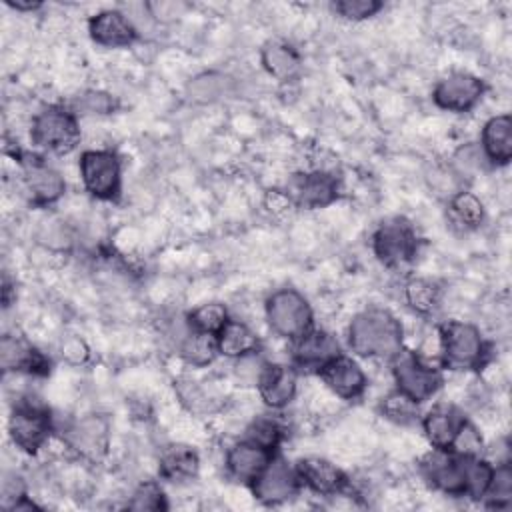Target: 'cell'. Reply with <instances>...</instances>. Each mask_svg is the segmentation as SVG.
I'll return each mask as SVG.
<instances>
[{
  "mask_svg": "<svg viewBox=\"0 0 512 512\" xmlns=\"http://www.w3.org/2000/svg\"><path fill=\"white\" fill-rule=\"evenodd\" d=\"M446 208H448V218L458 228H462L466 232L478 230L486 220V208H484L482 200L466 188H462L454 196H450L446 200Z\"/></svg>",
  "mask_w": 512,
  "mask_h": 512,
  "instance_id": "cell-30",
  "label": "cell"
},
{
  "mask_svg": "<svg viewBox=\"0 0 512 512\" xmlns=\"http://www.w3.org/2000/svg\"><path fill=\"white\" fill-rule=\"evenodd\" d=\"M342 352L338 338L316 324L302 336L290 340V364L298 372H318Z\"/></svg>",
  "mask_w": 512,
  "mask_h": 512,
  "instance_id": "cell-15",
  "label": "cell"
},
{
  "mask_svg": "<svg viewBox=\"0 0 512 512\" xmlns=\"http://www.w3.org/2000/svg\"><path fill=\"white\" fill-rule=\"evenodd\" d=\"M286 436V426L282 424L280 418L274 414H260L250 424L244 428V436L250 442H256L272 452H278L282 440Z\"/></svg>",
  "mask_w": 512,
  "mask_h": 512,
  "instance_id": "cell-32",
  "label": "cell"
},
{
  "mask_svg": "<svg viewBox=\"0 0 512 512\" xmlns=\"http://www.w3.org/2000/svg\"><path fill=\"white\" fill-rule=\"evenodd\" d=\"M486 508L504 510L512 504V468L510 460L494 462V474L488 484L484 498L480 500Z\"/></svg>",
  "mask_w": 512,
  "mask_h": 512,
  "instance_id": "cell-35",
  "label": "cell"
},
{
  "mask_svg": "<svg viewBox=\"0 0 512 512\" xmlns=\"http://www.w3.org/2000/svg\"><path fill=\"white\" fill-rule=\"evenodd\" d=\"M332 12L350 22H362L382 12L384 2L380 0H336L330 4Z\"/></svg>",
  "mask_w": 512,
  "mask_h": 512,
  "instance_id": "cell-39",
  "label": "cell"
},
{
  "mask_svg": "<svg viewBox=\"0 0 512 512\" xmlns=\"http://www.w3.org/2000/svg\"><path fill=\"white\" fill-rule=\"evenodd\" d=\"M176 394L180 402L194 414H206L216 410L218 398L214 396L212 390H208L202 382L192 380V378H182L174 384Z\"/></svg>",
  "mask_w": 512,
  "mask_h": 512,
  "instance_id": "cell-36",
  "label": "cell"
},
{
  "mask_svg": "<svg viewBox=\"0 0 512 512\" xmlns=\"http://www.w3.org/2000/svg\"><path fill=\"white\" fill-rule=\"evenodd\" d=\"M448 166L458 174V178L466 184V180H472L474 176L486 172L492 168L480 148L478 142H466L454 150V154L448 160Z\"/></svg>",
  "mask_w": 512,
  "mask_h": 512,
  "instance_id": "cell-33",
  "label": "cell"
},
{
  "mask_svg": "<svg viewBox=\"0 0 512 512\" xmlns=\"http://www.w3.org/2000/svg\"><path fill=\"white\" fill-rule=\"evenodd\" d=\"M24 496H28L26 480L16 470H6L2 476V506L10 510Z\"/></svg>",
  "mask_w": 512,
  "mask_h": 512,
  "instance_id": "cell-45",
  "label": "cell"
},
{
  "mask_svg": "<svg viewBox=\"0 0 512 512\" xmlns=\"http://www.w3.org/2000/svg\"><path fill=\"white\" fill-rule=\"evenodd\" d=\"M294 466L302 482V488L310 490L316 496H324V498L344 496L352 488L350 476L332 460H326L320 456H306V458H300Z\"/></svg>",
  "mask_w": 512,
  "mask_h": 512,
  "instance_id": "cell-16",
  "label": "cell"
},
{
  "mask_svg": "<svg viewBox=\"0 0 512 512\" xmlns=\"http://www.w3.org/2000/svg\"><path fill=\"white\" fill-rule=\"evenodd\" d=\"M70 108L78 116H110L118 110V100L106 90H84L74 98Z\"/></svg>",
  "mask_w": 512,
  "mask_h": 512,
  "instance_id": "cell-37",
  "label": "cell"
},
{
  "mask_svg": "<svg viewBox=\"0 0 512 512\" xmlns=\"http://www.w3.org/2000/svg\"><path fill=\"white\" fill-rule=\"evenodd\" d=\"M22 170V188L30 204L48 208L56 204L66 192L64 176L50 166L42 156L24 154L16 158Z\"/></svg>",
  "mask_w": 512,
  "mask_h": 512,
  "instance_id": "cell-12",
  "label": "cell"
},
{
  "mask_svg": "<svg viewBox=\"0 0 512 512\" xmlns=\"http://www.w3.org/2000/svg\"><path fill=\"white\" fill-rule=\"evenodd\" d=\"M6 6L16 12H34L42 8V2L38 0H6Z\"/></svg>",
  "mask_w": 512,
  "mask_h": 512,
  "instance_id": "cell-46",
  "label": "cell"
},
{
  "mask_svg": "<svg viewBox=\"0 0 512 512\" xmlns=\"http://www.w3.org/2000/svg\"><path fill=\"white\" fill-rule=\"evenodd\" d=\"M378 410H380L382 418H386L398 426H410V424L420 422V404L414 402L412 398H408L406 394L398 392L396 388L380 400Z\"/></svg>",
  "mask_w": 512,
  "mask_h": 512,
  "instance_id": "cell-34",
  "label": "cell"
},
{
  "mask_svg": "<svg viewBox=\"0 0 512 512\" xmlns=\"http://www.w3.org/2000/svg\"><path fill=\"white\" fill-rule=\"evenodd\" d=\"M254 498L264 506H280L302 490L296 466L290 464L284 456L274 454L268 466L258 474V478L248 486Z\"/></svg>",
  "mask_w": 512,
  "mask_h": 512,
  "instance_id": "cell-13",
  "label": "cell"
},
{
  "mask_svg": "<svg viewBox=\"0 0 512 512\" xmlns=\"http://www.w3.org/2000/svg\"><path fill=\"white\" fill-rule=\"evenodd\" d=\"M468 418L454 404H436L420 414V428L434 450H450Z\"/></svg>",
  "mask_w": 512,
  "mask_h": 512,
  "instance_id": "cell-22",
  "label": "cell"
},
{
  "mask_svg": "<svg viewBox=\"0 0 512 512\" xmlns=\"http://www.w3.org/2000/svg\"><path fill=\"white\" fill-rule=\"evenodd\" d=\"M232 90H234L232 78L216 70L200 72L186 82V96L194 104H214L230 96Z\"/></svg>",
  "mask_w": 512,
  "mask_h": 512,
  "instance_id": "cell-28",
  "label": "cell"
},
{
  "mask_svg": "<svg viewBox=\"0 0 512 512\" xmlns=\"http://www.w3.org/2000/svg\"><path fill=\"white\" fill-rule=\"evenodd\" d=\"M88 36L102 48H128L140 38V32L124 10L106 8L88 18Z\"/></svg>",
  "mask_w": 512,
  "mask_h": 512,
  "instance_id": "cell-20",
  "label": "cell"
},
{
  "mask_svg": "<svg viewBox=\"0 0 512 512\" xmlns=\"http://www.w3.org/2000/svg\"><path fill=\"white\" fill-rule=\"evenodd\" d=\"M484 80L466 70L444 74L432 88V102L452 114H466L474 110L484 98Z\"/></svg>",
  "mask_w": 512,
  "mask_h": 512,
  "instance_id": "cell-10",
  "label": "cell"
},
{
  "mask_svg": "<svg viewBox=\"0 0 512 512\" xmlns=\"http://www.w3.org/2000/svg\"><path fill=\"white\" fill-rule=\"evenodd\" d=\"M390 370L394 388L418 404H424L436 396L444 384V368L408 348L390 360Z\"/></svg>",
  "mask_w": 512,
  "mask_h": 512,
  "instance_id": "cell-6",
  "label": "cell"
},
{
  "mask_svg": "<svg viewBox=\"0 0 512 512\" xmlns=\"http://www.w3.org/2000/svg\"><path fill=\"white\" fill-rule=\"evenodd\" d=\"M230 318L232 316H230L226 304L212 300V302H204V304L192 308L186 314V324H188V328H192L196 332L216 336L226 326V322Z\"/></svg>",
  "mask_w": 512,
  "mask_h": 512,
  "instance_id": "cell-31",
  "label": "cell"
},
{
  "mask_svg": "<svg viewBox=\"0 0 512 512\" xmlns=\"http://www.w3.org/2000/svg\"><path fill=\"white\" fill-rule=\"evenodd\" d=\"M56 432L52 410L38 398H18L8 416V436L24 454L40 452Z\"/></svg>",
  "mask_w": 512,
  "mask_h": 512,
  "instance_id": "cell-4",
  "label": "cell"
},
{
  "mask_svg": "<svg viewBox=\"0 0 512 512\" xmlns=\"http://www.w3.org/2000/svg\"><path fill=\"white\" fill-rule=\"evenodd\" d=\"M218 354L230 360L260 350V336L242 320L230 318L226 326L216 334Z\"/></svg>",
  "mask_w": 512,
  "mask_h": 512,
  "instance_id": "cell-27",
  "label": "cell"
},
{
  "mask_svg": "<svg viewBox=\"0 0 512 512\" xmlns=\"http://www.w3.org/2000/svg\"><path fill=\"white\" fill-rule=\"evenodd\" d=\"M38 240L50 248V250H64L72 244V234L68 230V226L60 220H46L42 226H40V232H38Z\"/></svg>",
  "mask_w": 512,
  "mask_h": 512,
  "instance_id": "cell-43",
  "label": "cell"
},
{
  "mask_svg": "<svg viewBox=\"0 0 512 512\" xmlns=\"http://www.w3.org/2000/svg\"><path fill=\"white\" fill-rule=\"evenodd\" d=\"M128 510H150V512H158V510H168V500H166V492L164 488L156 482V480H144L140 482L128 502H126Z\"/></svg>",
  "mask_w": 512,
  "mask_h": 512,
  "instance_id": "cell-38",
  "label": "cell"
},
{
  "mask_svg": "<svg viewBox=\"0 0 512 512\" xmlns=\"http://www.w3.org/2000/svg\"><path fill=\"white\" fill-rule=\"evenodd\" d=\"M62 442L76 458L90 464H100L110 452V422L102 414L78 416L64 426Z\"/></svg>",
  "mask_w": 512,
  "mask_h": 512,
  "instance_id": "cell-9",
  "label": "cell"
},
{
  "mask_svg": "<svg viewBox=\"0 0 512 512\" xmlns=\"http://www.w3.org/2000/svg\"><path fill=\"white\" fill-rule=\"evenodd\" d=\"M316 374L324 382V386L340 400H358L368 388V376L364 368L358 364L356 358L342 352L326 362Z\"/></svg>",
  "mask_w": 512,
  "mask_h": 512,
  "instance_id": "cell-17",
  "label": "cell"
},
{
  "mask_svg": "<svg viewBox=\"0 0 512 512\" xmlns=\"http://www.w3.org/2000/svg\"><path fill=\"white\" fill-rule=\"evenodd\" d=\"M176 352L192 368H206L220 356L216 336L188 328L186 320L180 332H176Z\"/></svg>",
  "mask_w": 512,
  "mask_h": 512,
  "instance_id": "cell-26",
  "label": "cell"
},
{
  "mask_svg": "<svg viewBox=\"0 0 512 512\" xmlns=\"http://www.w3.org/2000/svg\"><path fill=\"white\" fill-rule=\"evenodd\" d=\"M82 138L78 114L64 104H48L40 108L30 122L32 144L48 154L64 156L78 148Z\"/></svg>",
  "mask_w": 512,
  "mask_h": 512,
  "instance_id": "cell-3",
  "label": "cell"
},
{
  "mask_svg": "<svg viewBox=\"0 0 512 512\" xmlns=\"http://www.w3.org/2000/svg\"><path fill=\"white\" fill-rule=\"evenodd\" d=\"M58 352H60V358L70 366H84L90 360V346L78 334L62 336L58 344Z\"/></svg>",
  "mask_w": 512,
  "mask_h": 512,
  "instance_id": "cell-41",
  "label": "cell"
},
{
  "mask_svg": "<svg viewBox=\"0 0 512 512\" xmlns=\"http://www.w3.org/2000/svg\"><path fill=\"white\" fill-rule=\"evenodd\" d=\"M146 10L156 24H170L186 14L188 4L176 2V0H156V2H146Z\"/></svg>",
  "mask_w": 512,
  "mask_h": 512,
  "instance_id": "cell-44",
  "label": "cell"
},
{
  "mask_svg": "<svg viewBox=\"0 0 512 512\" xmlns=\"http://www.w3.org/2000/svg\"><path fill=\"white\" fill-rule=\"evenodd\" d=\"M284 194L290 198L294 208L318 210L326 208L340 196V182L332 172L308 170L288 178Z\"/></svg>",
  "mask_w": 512,
  "mask_h": 512,
  "instance_id": "cell-14",
  "label": "cell"
},
{
  "mask_svg": "<svg viewBox=\"0 0 512 512\" xmlns=\"http://www.w3.org/2000/svg\"><path fill=\"white\" fill-rule=\"evenodd\" d=\"M274 454L278 452H272L246 438H240L226 450V456H224L226 474L234 482L250 486L258 478V474L268 466Z\"/></svg>",
  "mask_w": 512,
  "mask_h": 512,
  "instance_id": "cell-21",
  "label": "cell"
},
{
  "mask_svg": "<svg viewBox=\"0 0 512 512\" xmlns=\"http://www.w3.org/2000/svg\"><path fill=\"white\" fill-rule=\"evenodd\" d=\"M260 64L268 76L288 82L294 80L302 70V56L298 48L286 40L272 38L260 48Z\"/></svg>",
  "mask_w": 512,
  "mask_h": 512,
  "instance_id": "cell-24",
  "label": "cell"
},
{
  "mask_svg": "<svg viewBox=\"0 0 512 512\" xmlns=\"http://www.w3.org/2000/svg\"><path fill=\"white\" fill-rule=\"evenodd\" d=\"M488 164L492 168L508 166L512 160V118L508 112L490 116L478 140Z\"/></svg>",
  "mask_w": 512,
  "mask_h": 512,
  "instance_id": "cell-23",
  "label": "cell"
},
{
  "mask_svg": "<svg viewBox=\"0 0 512 512\" xmlns=\"http://www.w3.org/2000/svg\"><path fill=\"white\" fill-rule=\"evenodd\" d=\"M372 252L386 268H400L410 264L420 250V236L410 220L392 216L382 220L370 238Z\"/></svg>",
  "mask_w": 512,
  "mask_h": 512,
  "instance_id": "cell-8",
  "label": "cell"
},
{
  "mask_svg": "<svg viewBox=\"0 0 512 512\" xmlns=\"http://www.w3.org/2000/svg\"><path fill=\"white\" fill-rule=\"evenodd\" d=\"M420 476L436 492L466 498V456L432 448L420 460Z\"/></svg>",
  "mask_w": 512,
  "mask_h": 512,
  "instance_id": "cell-11",
  "label": "cell"
},
{
  "mask_svg": "<svg viewBox=\"0 0 512 512\" xmlns=\"http://www.w3.org/2000/svg\"><path fill=\"white\" fill-rule=\"evenodd\" d=\"M482 450H484V442H482L478 428L470 420H466L464 426L460 428L450 452H456L460 456H482Z\"/></svg>",
  "mask_w": 512,
  "mask_h": 512,
  "instance_id": "cell-42",
  "label": "cell"
},
{
  "mask_svg": "<svg viewBox=\"0 0 512 512\" xmlns=\"http://www.w3.org/2000/svg\"><path fill=\"white\" fill-rule=\"evenodd\" d=\"M402 296L406 306L418 316H432L442 302V288L432 278L412 276L404 282Z\"/></svg>",
  "mask_w": 512,
  "mask_h": 512,
  "instance_id": "cell-29",
  "label": "cell"
},
{
  "mask_svg": "<svg viewBox=\"0 0 512 512\" xmlns=\"http://www.w3.org/2000/svg\"><path fill=\"white\" fill-rule=\"evenodd\" d=\"M298 374L300 372L290 362H266L254 386L264 406L272 412H280L290 406L298 394Z\"/></svg>",
  "mask_w": 512,
  "mask_h": 512,
  "instance_id": "cell-18",
  "label": "cell"
},
{
  "mask_svg": "<svg viewBox=\"0 0 512 512\" xmlns=\"http://www.w3.org/2000/svg\"><path fill=\"white\" fill-rule=\"evenodd\" d=\"M0 368L28 376H46L50 372V358L20 334H2L0 338Z\"/></svg>",
  "mask_w": 512,
  "mask_h": 512,
  "instance_id": "cell-19",
  "label": "cell"
},
{
  "mask_svg": "<svg viewBox=\"0 0 512 512\" xmlns=\"http://www.w3.org/2000/svg\"><path fill=\"white\" fill-rule=\"evenodd\" d=\"M234 362V368H232V374L236 378V382L240 386H256L264 366H266V358L262 356V352H252V354H246V356H240Z\"/></svg>",
  "mask_w": 512,
  "mask_h": 512,
  "instance_id": "cell-40",
  "label": "cell"
},
{
  "mask_svg": "<svg viewBox=\"0 0 512 512\" xmlns=\"http://www.w3.org/2000/svg\"><path fill=\"white\" fill-rule=\"evenodd\" d=\"M264 318L268 328L288 342L314 326L312 304L300 290L292 286L276 288L266 296Z\"/></svg>",
  "mask_w": 512,
  "mask_h": 512,
  "instance_id": "cell-5",
  "label": "cell"
},
{
  "mask_svg": "<svg viewBox=\"0 0 512 512\" xmlns=\"http://www.w3.org/2000/svg\"><path fill=\"white\" fill-rule=\"evenodd\" d=\"M346 340L356 356L390 362L404 350V328L390 310L370 306L352 316Z\"/></svg>",
  "mask_w": 512,
  "mask_h": 512,
  "instance_id": "cell-1",
  "label": "cell"
},
{
  "mask_svg": "<svg viewBox=\"0 0 512 512\" xmlns=\"http://www.w3.org/2000/svg\"><path fill=\"white\" fill-rule=\"evenodd\" d=\"M200 456L188 444H168L158 456V476L172 484H184L198 476Z\"/></svg>",
  "mask_w": 512,
  "mask_h": 512,
  "instance_id": "cell-25",
  "label": "cell"
},
{
  "mask_svg": "<svg viewBox=\"0 0 512 512\" xmlns=\"http://www.w3.org/2000/svg\"><path fill=\"white\" fill-rule=\"evenodd\" d=\"M84 190L102 202H114L122 194V160L110 148L82 150L78 160Z\"/></svg>",
  "mask_w": 512,
  "mask_h": 512,
  "instance_id": "cell-7",
  "label": "cell"
},
{
  "mask_svg": "<svg viewBox=\"0 0 512 512\" xmlns=\"http://www.w3.org/2000/svg\"><path fill=\"white\" fill-rule=\"evenodd\" d=\"M490 356L482 330L466 320H446L438 326V362L446 370H480Z\"/></svg>",
  "mask_w": 512,
  "mask_h": 512,
  "instance_id": "cell-2",
  "label": "cell"
}]
</instances>
